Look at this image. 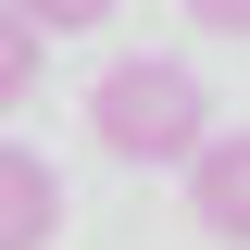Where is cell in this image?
Returning a JSON list of instances; mask_svg holds the SVG:
<instances>
[{
  "instance_id": "1",
  "label": "cell",
  "mask_w": 250,
  "mask_h": 250,
  "mask_svg": "<svg viewBox=\"0 0 250 250\" xmlns=\"http://www.w3.org/2000/svg\"><path fill=\"white\" fill-rule=\"evenodd\" d=\"M200 125H213V88H200L175 50L113 62V75L88 88V138H100L113 163H163V175H175V163L200 150Z\"/></svg>"
},
{
  "instance_id": "2",
  "label": "cell",
  "mask_w": 250,
  "mask_h": 250,
  "mask_svg": "<svg viewBox=\"0 0 250 250\" xmlns=\"http://www.w3.org/2000/svg\"><path fill=\"white\" fill-rule=\"evenodd\" d=\"M188 225L200 238H238L250 225V150H238V125H200V150H188Z\"/></svg>"
},
{
  "instance_id": "3",
  "label": "cell",
  "mask_w": 250,
  "mask_h": 250,
  "mask_svg": "<svg viewBox=\"0 0 250 250\" xmlns=\"http://www.w3.org/2000/svg\"><path fill=\"white\" fill-rule=\"evenodd\" d=\"M50 238H62V175L25 138H0V250H50Z\"/></svg>"
},
{
  "instance_id": "4",
  "label": "cell",
  "mask_w": 250,
  "mask_h": 250,
  "mask_svg": "<svg viewBox=\"0 0 250 250\" xmlns=\"http://www.w3.org/2000/svg\"><path fill=\"white\" fill-rule=\"evenodd\" d=\"M38 50H50V38H38L25 13H13V0H0V113H13V100L38 88Z\"/></svg>"
},
{
  "instance_id": "5",
  "label": "cell",
  "mask_w": 250,
  "mask_h": 250,
  "mask_svg": "<svg viewBox=\"0 0 250 250\" xmlns=\"http://www.w3.org/2000/svg\"><path fill=\"white\" fill-rule=\"evenodd\" d=\"M38 38H88V25H113V0H13Z\"/></svg>"
},
{
  "instance_id": "6",
  "label": "cell",
  "mask_w": 250,
  "mask_h": 250,
  "mask_svg": "<svg viewBox=\"0 0 250 250\" xmlns=\"http://www.w3.org/2000/svg\"><path fill=\"white\" fill-rule=\"evenodd\" d=\"M188 25H200V38H238V25H250V0H188Z\"/></svg>"
}]
</instances>
